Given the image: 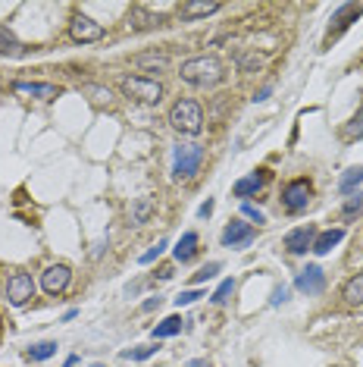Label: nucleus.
<instances>
[{
    "label": "nucleus",
    "instance_id": "1",
    "mask_svg": "<svg viewBox=\"0 0 363 367\" xmlns=\"http://www.w3.org/2000/svg\"><path fill=\"white\" fill-rule=\"evenodd\" d=\"M179 75H182V82H188V85H195V88H213V85L222 82L226 73H222L219 57L204 54V57H191V60L182 63Z\"/></svg>",
    "mask_w": 363,
    "mask_h": 367
},
{
    "label": "nucleus",
    "instance_id": "2",
    "mask_svg": "<svg viewBox=\"0 0 363 367\" xmlns=\"http://www.w3.org/2000/svg\"><path fill=\"white\" fill-rule=\"evenodd\" d=\"M169 126H173L179 135H201L204 129V110L197 101H191V97H179V101L173 104V110H169Z\"/></svg>",
    "mask_w": 363,
    "mask_h": 367
},
{
    "label": "nucleus",
    "instance_id": "3",
    "mask_svg": "<svg viewBox=\"0 0 363 367\" xmlns=\"http://www.w3.org/2000/svg\"><path fill=\"white\" fill-rule=\"evenodd\" d=\"M119 88H122V95H126L128 101H135V104H148V107L160 104V101H163V95H166L163 82L148 79V75H126V79L119 82Z\"/></svg>",
    "mask_w": 363,
    "mask_h": 367
},
{
    "label": "nucleus",
    "instance_id": "4",
    "mask_svg": "<svg viewBox=\"0 0 363 367\" xmlns=\"http://www.w3.org/2000/svg\"><path fill=\"white\" fill-rule=\"evenodd\" d=\"M204 163V148L195 142H179L173 148V176L175 179H191Z\"/></svg>",
    "mask_w": 363,
    "mask_h": 367
},
{
    "label": "nucleus",
    "instance_id": "5",
    "mask_svg": "<svg viewBox=\"0 0 363 367\" xmlns=\"http://www.w3.org/2000/svg\"><path fill=\"white\" fill-rule=\"evenodd\" d=\"M310 201H313V185L307 182V179H295V182H288L282 189V207L288 214H301L310 207Z\"/></svg>",
    "mask_w": 363,
    "mask_h": 367
},
{
    "label": "nucleus",
    "instance_id": "6",
    "mask_svg": "<svg viewBox=\"0 0 363 367\" xmlns=\"http://www.w3.org/2000/svg\"><path fill=\"white\" fill-rule=\"evenodd\" d=\"M7 299L13 308H22L35 299V279L28 276L26 270H16L13 276L7 279Z\"/></svg>",
    "mask_w": 363,
    "mask_h": 367
},
{
    "label": "nucleus",
    "instance_id": "7",
    "mask_svg": "<svg viewBox=\"0 0 363 367\" xmlns=\"http://www.w3.org/2000/svg\"><path fill=\"white\" fill-rule=\"evenodd\" d=\"M69 38L79 41V44H91V41H101L104 38V26L97 19L85 13H75L72 22H69Z\"/></svg>",
    "mask_w": 363,
    "mask_h": 367
},
{
    "label": "nucleus",
    "instance_id": "8",
    "mask_svg": "<svg viewBox=\"0 0 363 367\" xmlns=\"http://www.w3.org/2000/svg\"><path fill=\"white\" fill-rule=\"evenodd\" d=\"M72 283V270L66 264H50L48 270L41 273V289L48 295H63Z\"/></svg>",
    "mask_w": 363,
    "mask_h": 367
},
{
    "label": "nucleus",
    "instance_id": "9",
    "mask_svg": "<svg viewBox=\"0 0 363 367\" xmlns=\"http://www.w3.org/2000/svg\"><path fill=\"white\" fill-rule=\"evenodd\" d=\"M295 289H297V292H304V295H320L326 289V273H323V267H316V264L304 267V270L295 276Z\"/></svg>",
    "mask_w": 363,
    "mask_h": 367
},
{
    "label": "nucleus",
    "instance_id": "10",
    "mask_svg": "<svg viewBox=\"0 0 363 367\" xmlns=\"http://www.w3.org/2000/svg\"><path fill=\"white\" fill-rule=\"evenodd\" d=\"M254 242V226L244 223V220H232L226 229H222V245L226 248H248Z\"/></svg>",
    "mask_w": 363,
    "mask_h": 367
},
{
    "label": "nucleus",
    "instance_id": "11",
    "mask_svg": "<svg viewBox=\"0 0 363 367\" xmlns=\"http://www.w3.org/2000/svg\"><path fill=\"white\" fill-rule=\"evenodd\" d=\"M13 91L16 95H26V97H38V101H54V97H60V88L50 85V82H13Z\"/></svg>",
    "mask_w": 363,
    "mask_h": 367
},
{
    "label": "nucleus",
    "instance_id": "12",
    "mask_svg": "<svg viewBox=\"0 0 363 367\" xmlns=\"http://www.w3.org/2000/svg\"><path fill=\"white\" fill-rule=\"evenodd\" d=\"M313 238H316L313 226H297V229H291L285 236V248H288V254H307L313 248Z\"/></svg>",
    "mask_w": 363,
    "mask_h": 367
},
{
    "label": "nucleus",
    "instance_id": "13",
    "mask_svg": "<svg viewBox=\"0 0 363 367\" xmlns=\"http://www.w3.org/2000/svg\"><path fill=\"white\" fill-rule=\"evenodd\" d=\"M128 26H132L135 32H150V28L163 26V16L150 13V10H144V7H132L128 10Z\"/></svg>",
    "mask_w": 363,
    "mask_h": 367
},
{
    "label": "nucleus",
    "instance_id": "14",
    "mask_svg": "<svg viewBox=\"0 0 363 367\" xmlns=\"http://www.w3.org/2000/svg\"><path fill=\"white\" fill-rule=\"evenodd\" d=\"M219 13V3H197V0H188V3H182L179 7V16L185 22L191 19H207V16Z\"/></svg>",
    "mask_w": 363,
    "mask_h": 367
},
{
    "label": "nucleus",
    "instance_id": "15",
    "mask_svg": "<svg viewBox=\"0 0 363 367\" xmlns=\"http://www.w3.org/2000/svg\"><path fill=\"white\" fill-rule=\"evenodd\" d=\"M344 238V229H326V232H316V238H313V248L310 252L313 254H329L332 248H335L338 242Z\"/></svg>",
    "mask_w": 363,
    "mask_h": 367
},
{
    "label": "nucleus",
    "instance_id": "16",
    "mask_svg": "<svg viewBox=\"0 0 363 367\" xmlns=\"http://www.w3.org/2000/svg\"><path fill=\"white\" fill-rule=\"evenodd\" d=\"M173 254H175V261H179V264H188V261L197 254V232L195 229L185 232V236L179 238V245H175Z\"/></svg>",
    "mask_w": 363,
    "mask_h": 367
},
{
    "label": "nucleus",
    "instance_id": "17",
    "mask_svg": "<svg viewBox=\"0 0 363 367\" xmlns=\"http://www.w3.org/2000/svg\"><path fill=\"white\" fill-rule=\"evenodd\" d=\"M342 299H344V305H351V308H363V273H357V276H351L348 283H344Z\"/></svg>",
    "mask_w": 363,
    "mask_h": 367
},
{
    "label": "nucleus",
    "instance_id": "18",
    "mask_svg": "<svg viewBox=\"0 0 363 367\" xmlns=\"http://www.w3.org/2000/svg\"><path fill=\"white\" fill-rule=\"evenodd\" d=\"M154 214V201L150 198H135L132 201V211H128V223L132 226H144Z\"/></svg>",
    "mask_w": 363,
    "mask_h": 367
},
{
    "label": "nucleus",
    "instance_id": "19",
    "mask_svg": "<svg viewBox=\"0 0 363 367\" xmlns=\"http://www.w3.org/2000/svg\"><path fill=\"white\" fill-rule=\"evenodd\" d=\"M260 189H263V176H260V173H251V176L238 179V182L232 185V195H235V198H251V195H257Z\"/></svg>",
    "mask_w": 363,
    "mask_h": 367
},
{
    "label": "nucleus",
    "instance_id": "20",
    "mask_svg": "<svg viewBox=\"0 0 363 367\" xmlns=\"http://www.w3.org/2000/svg\"><path fill=\"white\" fill-rule=\"evenodd\" d=\"M360 182H363V167H351V170L338 179V191H342V195H354Z\"/></svg>",
    "mask_w": 363,
    "mask_h": 367
},
{
    "label": "nucleus",
    "instance_id": "21",
    "mask_svg": "<svg viewBox=\"0 0 363 367\" xmlns=\"http://www.w3.org/2000/svg\"><path fill=\"white\" fill-rule=\"evenodd\" d=\"M57 355V342H35V346L26 348V358L28 361H48Z\"/></svg>",
    "mask_w": 363,
    "mask_h": 367
},
{
    "label": "nucleus",
    "instance_id": "22",
    "mask_svg": "<svg viewBox=\"0 0 363 367\" xmlns=\"http://www.w3.org/2000/svg\"><path fill=\"white\" fill-rule=\"evenodd\" d=\"M135 66H141V69H166L169 66V57L166 54H138L135 57Z\"/></svg>",
    "mask_w": 363,
    "mask_h": 367
},
{
    "label": "nucleus",
    "instance_id": "23",
    "mask_svg": "<svg viewBox=\"0 0 363 367\" xmlns=\"http://www.w3.org/2000/svg\"><path fill=\"white\" fill-rule=\"evenodd\" d=\"M19 41H16V35L10 32V28H3L0 26V57H13V54H19Z\"/></svg>",
    "mask_w": 363,
    "mask_h": 367
},
{
    "label": "nucleus",
    "instance_id": "24",
    "mask_svg": "<svg viewBox=\"0 0 363 367\" xmlns=\"http://www.w3.org/2000/svg\"><path fill=\"white\" fill-rule=\"evenodd\" d=\"M175 333H182V317H166L160 326H154V339H169Z\"/></svg>",
    "mask_w": 363,
    "mask_h": 367
},
{
    "label": "nucleus",
    "instance_id": "25",
    "mask_svg": "<svg viewBox=\"0 0 363 367\" xmlns=\"http://www.w3.org/2000/svg\"><path fill=\"white\" fill-rule=\"evenodd\" d=\"M232 292H235V279H222L219 289H216V292L210 295V301H213V305H226Z\"/></svg>",
    "mask_w": 363,
    "mask_h": 367
},
{
    "label": "nucleus",
    "instance_id": "26",
    "mask_svg": "<svg viewBox=\"0 0 363 367\" xmlns=\"http://www.w3.org/2000/svg\"><path fill=\"white\" fill-rule=\"evenodd\" d=\"M360 211H363V191H354V195H348L342 214H344V217H357Z\"/></svg>",
    "mask_w": 363,
    "mask_h": 367
},
{
    "label": "nucleus",
    "instance_id": "27",
    "mask_svg": "<svg viewBox=\"0 0 363 367\" xmlns=\"http://www.w3.org/2000/svg\"><path fill=\"white\" fill-rule=\"evenodd\" d=\"M238 69H242V73H254V69H260V57H257V54H238Z\"/></svg>",
    "mask_w": 363,
    "mask_h": 367
},
{
    "label": "nucleus",
    "instance_id": "28",
    "mask_svg": "<svg viewBox=\"0 0 363 367\" xmlns=\"http://www.w3.org/2000/svg\"><path fill=\"white\" fill-rule=\"evenodd\" d=\"M154 352H157V346H138V348H132V352H122V361H144Z\"/></svg>",
    "mask_w": 363,
    "mask_h": 367
},
{
    "label": "nucleus",
    "instance_id": "29",
    "mask_svg": "<svg viewBox=\"0 0 363 367\" xmlns=\"http://www.w3.org/2000/svg\"><path fill=\"white\" fill-rule=\"evenodd\" d=\"M166 248H169V242H166V238H160V242H157L154 248H150V252H144V254H141V258H138V261H141V264H154V261L160 258V254L166 252Z\"/></svg>",
    "mask_w": 363,
    "mask_h": 367
},
{
    "label": "nucleus",
    "instance_id": "30",
    "mask_svg": "<svg viewBox=\"0 0 363 367\" xmlns=\"http://www.w3.org/2000/svg\"><path fill=\"white\" fill-rule=\"evenodd\" d=\"M216 273H219V261H210V264H204L201 270L195 273V283H207V279H213Z\"/></svg>",
    "mask_w": 363,
    "mask_h": 367
},
{
    "label": "nucleus",
    "instance_id": "31",
    "mask_svg": "<svg viewBox=\"0 0 363 367\" xmlns=\"http://www.w3.org/2000/svg\"><path fill=\"white\" fill-rule=\"evenodd\" d=\"M344 135H348V138H363V110L348 122V126H344Z\"/></svg>",
    "mask_w": 363,
    "mask_h": 367
},
{
    "label": "nucleus",
    "instance_id": "32",
    "mask_svg": "<svg viewBox=\"0 0 363 367\" xmlns=\"http://www.w3.org/2000/svg\"><path fill=\"white\" fill-rule=\"evenodd\" d=\"M197 299H204L201 289H188V292H182L179 299H175V305H179V308H182V305H195Z\"/></svg>",
    "mask_w": 363,
    "mask_h": 367
},
{
    "label": "nucleus",
    "instance_id": "33",
    "mask_svg": "<svg viewBox=\"0 0 363 367\" xmlns=\"http://www.w3.org/2000/svg\"><path fill=\"white\" fill-rule=\"evenodd\" d=\"M242 211H244V217H248V220H254V223H266L263 211H257V207H254L251 201H244V204H242Z\"/></svg>",
    "mask_w": 363,
    "mask_h": 367
},
{
    "label": "nucleus",
    "instance_id": "34",
    "mask_svg": "<svg viewBox=\"0 0 363 367\" xmlns=\"http://www.w3.org/2000/svg\"><path fill=\"white\" fill-rule=\"evenodd\" d=\"M288 292H291L288 285H279V289H273V299H269V305H273V308H279L282 301H288Z\"/></svg>",
    "mask_w": 363,
    "mask_h": 367
},
{
    "label": "nucleus",
    "instance_id": "35",
    "mask_svg": "<svg viewBox=\"0 0 363 367\" xmlns=\"http://www.w3.org/2000/svg\"><path fill=\"white\" fill-rule=\"evenodd\" d=\"M88 95H95V101H110V88H88Z\"/></svg>",
    "mask_w": 363,
    "mask_h": 367
},
{
    "label": "nucleus",
    "instance_id": "36",
    "mask_svg": "<svg viewBox=\"0 0 363 367\" xmlns=\"http://www.w3.org/2000/svg\"><path fill=\"white\" fill-rule=\"evenodd\" d=\"M269 91H273V85H263V88L254 95V101H257V104H260V101H266V97H269Z\"/></svg>",
    "mask_w": 363,
    "mask_h": 367
},
{
    "label": "nucleus",
    "instance_id": "37",
    "mask_svg": "<svg viewBox=\"0 0 363 367\" xmlns=\"http://www.w3.org/2000/svg\"><path fill=\"white\" fill-rule=\"evenodd\" d=\"M157 308H160V295H157V299H148L141 305V311H157Z\"/></svg>",
    "mask_w": 363,
    "mask_h": 367
},
{
    "label": "nucleus",
    "instance_id": "38",
    "mask_svg": "<svg viewBox=\"0 0 363 367\" xmlns=\"http://www.w3.org/2000/svg\"><path fill=\"white\" fill-rule=\"evenodd\" d=\"M197 214H201V217H210V214H213V201L201 204V211H197Z\"/></svg>",
    "mask_w": 363,
    "mask_h": 367
},
{
    "label": "nucleus",
    "instance_id": "39",
    "mask_svg": "<svg viewBox=\"0 0 363 367\" xmlns=\"http://www.w3.org/2000/svg\"><path fill=\"white\" fill-rule=\"evenodd\" d=\"M191 367H210L207 361H191Z\"/></svg>",
    "mask_w": 363,
    "mask_h": 367
},
{
    "label": "nucleus",
    "instance_id": "40",
    "mask_svg": "<svg viewBox=\"0 0 363 367\" xmlns=\"http://www.w3.org/2000/svg\"><path fill=\"white\" fill-rule=\"evenodd\" d=\"M91 367H107V364H91Z\"/></svg>",
    "mask_w": 363,
    "mask_h": 367
}]
</instances>
